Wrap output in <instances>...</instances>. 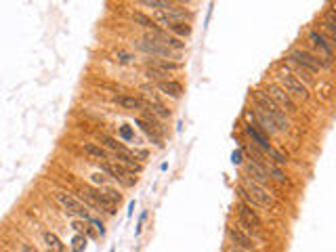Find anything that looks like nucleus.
Wrapping results in <instances>:
<instances>
[{
	"label": "nucleus",
	"instance_id": "1",
	"mask_svg": "<svg viewBox=\"0 0 336 252\" xmlns=\"http://www.w3.org/2000/svg\"><path fill=\"white\" fill-rule=\"evenodd\" d=\"M252 101L256 103V107L261 110L265 116H267L271 122L275 124V128L277 130H288L290 128V122H288V118H286V113H284L280 107H277L273 101H271L267 94H265L263 91H252Z\"/></svg>",
	"mask_w": 336,
	"mask_h": 252
},
{
	"label": "nucleus",
	"instance_id": "2",
	"mask_svg": "<svg viewBox=\"0 0 336 252\" xmlns=\"http://www.w3.org/2000/svg\"><path fill=\"white\" fill-rule=\"evenodd\" d=\"M277 80H280L277 86H282L288 94H296V97L303 99V101H307L311 97V94H309V88L299 80V76L292 74V69H290L286 63H280V67H277Z\"/></svg>",
	"mask_w": 336,
	"mask_h": 252
},
{
	"label": "nucleus",
	"instance_id": "3",
	"mask_svg": "<svg viewBox=\"0 0 336 252\" xmlns=\"http://www.w3.org/2000/svg\"><path fill=\"white\" fill-rule=\"evenodd\" d=\"M288 61L294 63V65H299L303 72H309V74H318L320 69L330 67V63L318 59L315 55L307 53V50H303V48H292V50H290V53H288Z\"/></svg>",
	"mask_w": 336,
	"mask_h": 252
},
{
	"label": "nucleus",
	"instance_id": "4",
	"mask_svg": "<svg viewBox=\"0 0 336 252\" xmlns=\"http://www.w3.org/2000/svg\"><path fill=\"white\" fill-rule=\"evenodd\" d=\"M240 187H242L244 191L248 193L261 208H273L275 206V200H273V195L269 193V189L263 187V185H258V183H255L250 176H244L242 185H240Z\"/></svg>",
	"mask_w": 336,
	"mask_h": 252
},
{
	"label": "nucleus",
	"instance_id": "5",
	"mask_svg": "<svg viewBox=\"0 0 336 252\" xmlns=\"http://www.w3.org/2000/svg\"><path fill=\"white\" fill-rule=\"evenodd\" d=\"M55 200L59 202V204L65 208V212L69 214V217H80L82 220H88L91 219V214H88V210L84 208V204L74 198L72 193H65V191H55Z\"/></svg>",
	"mask_w": 336,
	"mask_h": 252
},
{
	"label": "nucleus",
	"instance_id": "6",
	"mask_svg": "<svg viewBox=\"0 0 336 252\" xmlns=\"http://www.w3.org/2000/svg\"><path fill=\"white\" fill-rule=\"evenodd\" d=\"M267 97L273 101V103L280 107V110H288V111H299V107H296V103H294V99L290 97V94L284 91L282 86H277L275 82H269L267 84Z\"/></svg>",
	"mask_w": 336,
	"mask_h": 252
},
{
	"label": "nucleus",
	"instance_id": "7",
	"mask_svg": "<svg viewBox=\"0 0 336 252\" xmlns=\"http://www.w3.org/2000/svg\"><path fill=\"white\" fill-rule=\"evenodd\" d=\"M227 239H229L231 246H236V248H240V250H246V252H255L256 246H258L244 229L233 227V225L227 227Z\"/></svg>",
	"mask_w": 336,
	"mask_h": 252
},
{
	"label": "nucleus",
	"instance_id": "8",
	"mask_svg": "<svg viewBox=\"0 0 336 252\" xmlns=\"http://www.w3.org/2000/svg\"><path fill=\"white\" fill-rule=\"evenodd\" d=\"M309 40H311V44L315 48L321 50V55L326 57V63H330V65H332V44L326 40V36L321 34V32H318V30H311V32H309Z\"/></svg>",
	"mask_w": 336,
	"mask_h": 252
},
{
	"label": "nucleus",
	"instance_id": "9",
	"mask_svg": "<svg viewBox=\"0 0 336 252\" xmlns=\"http://www.w3.org/2000/svg\"><path fill=\"white\" fill-rule=\"evenodd\" d=\"M244 168H246V173L248 174H252L250 179L255 181V183H258V185H263L265 187V183H269L271 179H269V174H267V170H265L261 164H256L255 160H250V158H246V162H244Z\"/></svg>",
	"mask_w": 336,
	"mask_h": 252
},
{
	"label": "nucleus",
	"instance_id": "10",
	"mask_svg": "<svg viewBox=\"0 0 336 252\" xmlns=\"http://www.w3.org/2000/svg\"><path fill=\"white\" fill-rule=\"evenodd\" d=\"M86 195H88V198H91V200H95V202H97L101 210H107L110 214H113V212H116V202H112V200L107 198L105 193H101V189H88V191H86Z\"/></svg>",
	"mask_w": 336,
	"mask_h": 252
},
{
	"label": "nucleus",
	"instance_id": "11",
	"mask_svg": "<svg viewBox=\"0 0 336 252\" xmlns=\"http://www.w3.org/2000/svg\"><path fill=\"white\" fill-rule=\"evenodd\" d=\"M246 135H248L252 141H255L258 147L263 149V154H269L271 149H273V145L269 143V139L265 137V135H261V132L256 130V126H252V124H246Z\"/></svg>",
	"mask_w": 336,
	"mask_h": 252
},
{
	"label": "nucleus",
	"instance_id": "12",
	"mask_svg": "<svg viewBox=\"0 0 336 252\" xmlns=\"http://www.w3.org/2000/svg\"><path fill=\"white\" fill-rule=\"evenodd\" d=\"M164 94H168V97H173V99H181V94H183V86H181V82H176V80H162V82H158L156 84Z\"/></svg>",
	"mask_w": 336,
	"mask_h": 252
},
{
	"label": "nucleus",
	"instance_id": "13",
	"mask_svg": "<svg viewBox=\"0 0 336 252\" xmlns=\"http://www.w3.org/2000/svg\"><path fill=\"white\" fill-rule=\"evenodd\" d=\"M252 118H255V124H252V126H261V128H263L265 132H269V135H275V132H277L275 124L271 122V120L265 116V113L258 110V107H255V110H252Z\"/></svg>",
	"mask_w": 336,
	"mask_h": 252
},
{
	"label": "nucleus",
	"instance_id": "14",
	"mask_svg": "<svg viewBox=\"0 0 336 252\" xmlns=\"http://www.w3.org/2000/svg\"><path fill=\"white\" fill-rule=\"evenodd\" d=\"M116 103L120 105V107H124V110H143L145 107V103L139 97H130V94H118L116 99Z\"/></svg>",
	"mask_w": 336,
	"mask_h": 252
},
{
	"label": "nucleus",
	"instance_id": "15",
	"mask_svg": "<svg viewBox=\"0 0 336 252\" xmlns=\"http://www.w3.org/2000/svg\"><path fill=\"white\" fill-rule=\"evenodd\" d=\"M321 25H324V30H326V34H328V38L326 40L332 44V40H334V36H336V23H334V9H328L326 11V15H324V19H321Z\"/></svg>",
	"mask_w": 336,
	"mask_h": 252
},
{
	"label": "nucleus",
	"instance_id": "16",
	"mask_svg": "<svg viewBox=\"0 0 336 252\" xmlns=\"http://www.w3.org/2000/svg\"><path fill=\"white\" fill-rule=\"evenodd\" d=\"M42 237H44V242H47L48 246V250H55V252H65V244L59 239V236H55L53 231H44L42 233Z\"/></svg>",
	"mask_w": 336,
	"mask_h": 252
},
{
	"label": "nucleus",
	"instance_id": "17",
	"mask_svg": "<svg viewBox=\"0 0 336 252\" xmlns=\"http://www.w3.org/2000/svg\"><path fill=\"white\" fill-rule=\"evenodd\" d=\"M149 65L151 67H158V69H162V72H179L181 69V63H175V61H166V59H151L149 61Z\"/></svg>",
	"mask_w": 336,
	"mask_h": 252
},
{
	"label": "nucleus",
	"instance_id": "18",
	"mask_svg": "<svg viewBox=\"0 0 336 252\" xmlns=\"http://www.w3.org/2000/svg\"><path fill=\"white\" fill-rule=\"evenodd\" d=\"M135 124H137L139 128H141V130H143L145 135H147V137H149V139H151V141H154L156 145H162V139H160V135H158V132H156V128H151V126H149L147 122H145V120L137 118V120H135Z\"/></svg>",
	"mask_w": 336,
	"mask_h": 252
},
{
	"label": "nucleus",
	"instance_id": "19",
	"mask_svg": "<svg viewBox=\"0 0 336 252\" xmlns=\"http://www.w3.org/2000/svg\"><path fill=\"white\" fill-rule=\"evenodd\" d=\"M84 154L97 158V160H107V149L97 143H84Z\"/></svg>",
	"mask_w": 336,
	"mask_h": 252
},
{
	"label": "nucleus",
	"instance_id": "20",
	"mask_svg": "<svg viewBox=\"0 0 336 252\" xmlns=\"http://www.w3.org/2000/svg\"><path fill=\"white\" fill-rule=\"evenodd\" d=\"M113 162H122L124 166H130V168H137V170L141 168V164L137 162V158L132 156L128 149H126V151H120V154H116V160H113Z\"/></svg>",
	"mask_w": 336,
	"mask_h": 252
},
{
	"label": "nucleus",
	"instance_id": "21",
	"mask_svg": "<svg viewBox=\"0 0 336 252\" xmlns=\"http://www.w3.org/2000/svg\"><path fill=\"white\" fill-rule=\"evenodd\" d=\"M101 141L105 143V147L113 149V154H120V151H126V147L120 141H116L113 137H107V135H101Z\"/></svg>",
	"mask_w": 336,
	"mask_h": 252
},
{
	"label": "nucleus",
	"instance_id": "22",
	"mask_svg": "<svg viewBox=\"0 0 336 252\" xmlns=\"http://www.w3.org/2000/svg\"><path fill=\"white\" fill-rule=\"evenodd\" d=\"M168 30L173 32V34H176V36H189V34H192V25H187L183 21H175Z\"/></svg>",
	"mask_w": 336,
	"mask_h": 252
},
{
	"label": "nucleus",
	"instance_id": "23",
	"mask_svg": "<svg viewBox=\"0 0 336 252\" xmlns=\"http://www.w3.org/2000/svg\"><path fill=\"white\" fill-rule=\"evenodd\" d=\"M72 244H74V250H76V252H82V248L86 246V237H84V236H76Z\"/></svg>",
	"mask_w": 336,
	"mask_h": 252
},
{
	"label": "nucleus",
	"instance_id": "24",
	"mask_svg": "<svg viewBox=\"0 0 336 252\" xmlns=\"http://www.w3.org/2000/svg\"><path fill=\"white\" fill-rule=\"evenodd\" d=\"M88 223H93L95 227H97V231L101 233V236H103V233H105V229H103V223H99V220L95 219V217H91V219H88Z\"/></svg>",
	"mask_w": 336,
	"mask_h": 252
},
{
	"label": "nucleus",
	"instance_id": "25",
	"mask_svg": "<svg viewBox=\"0 0 336 252\" xmlns=\"http://www.w3.org/2000/svg\"><path fill=\"white\" fill-rule=\"evenodd\" d=\"M21 252H40L36 248V246H32V244H21Z\"/></svg>",
	"mask_w": 336,
	"mask_h": 252
},
{
	"label": "nucleus",
	"instance_id": "26",
	"mask_svg": "<svg viewBox=\"0 0 336 252\" xmlns=\"http://www.w3.org/2000/svg\"><path fill=\"white\" fill-rule=\"evenodd\" d=\"M93 181H95V183H99V185H105V179H103L101 174H93Z\"/></svg>",
	"mask_w": 336,
	"mask_h": 252
},
{
	"label": "nucleus",
	"instance_id": "27",
	"mask_svg": "<svg viewBox=\"0 0 336 252\" xmlns=\"http://www.w3.org/2000/svg\"><path fill=\"white\" fill-rule=\"evenodd\" d=\"M74 229H76V231H82V229H84V225H82V223H78V220H76V223H74Z\"/></svg>",
	"mask_w": 336,
	"mask_h": 252
},
{
	"label": "nucleus",
	"instance_id": "28",
	"mask_svg": "<svg viewBox=\"0 0 336 252\" xmlns=\"http://www.w3.org/2000/svg\"><path fill=\"white\" fill-rule=\"evenodd\" d=\"M227 252H246V250H240V248H236V246H231V244H229V248H227Z\"/></svg>",
	"mask_w": 336,
	"mask_h": 252
},
{
	"label": "nucleus",
	"instance_id": "29",
	"mask_svg": "<svg viewBox=\"0 0 336 252\" xmlns=\"http://www.w3.org/2000/svg\"><path fill=\"white\" fill-rule=\"evenodd\" d=\"M122 135H124L126 139H130V130H128V128H122Z\"/></svg>",
	"mask_w": 336,
	"mask_h": 252
},
{
	"label": "nucleus",
	"instance_id": "30",
	"mask_svg": "<svg viewBox=\"0 0 336 252\" xmlns=\"http://www.w3.org/2000/svg\"><path fill=\"white\" fill-rule=\"evenodd\" d=\"M47 252H55V250H47Z\"/></svg>",
	"mask_w": 336,
	"mask_h": 252
}]
</instances>
